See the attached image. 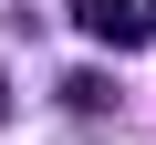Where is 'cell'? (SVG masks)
Here are the masks:
<instances>
[{
    "mask_svg": "<svg viewBox=\"0 0 156 145\" xmlns=\"http://www.w3.org/2000/svg\"><path fill=\"white\" fill-rule=\"evenodd\" d=\"M73 21H83L104 52H135V42L156 31V0H73Z\"/></svg>",
    "mask_w": 156,
    "mask_h": 145,
    "instance_id": "obj_1",
    "label": "cell"
},
{
    "mask_svg": "<svg viewBox=\"0 0 156 145\" xmlns=\"http://www.w3.org/2000/svg\"><path fill=\"white\" fill-rule=\"evenodd\" d=\"M62 93H73V114H104V104H115V83H104V72H73Z\"/></svg>",
    "mask_w": 156,
    "mask_h": 145,
    "instance_id": "obj_2",
    "label": "cell"
},
{
    "mask_svg": "<svg viewBox=\"0 0 156 145\" xmlns=\"http://www.w3.org/2000/svg\"><path fill=\"white\" fill-rule=\"evenodd\" d=\"M0 124H11V83H0Z\"/></svg>",
    "mask_w": 156,
    "mask_h": 145,
    "instance_id": "obj_3",
    "label": "cell"
}]
</instances>
